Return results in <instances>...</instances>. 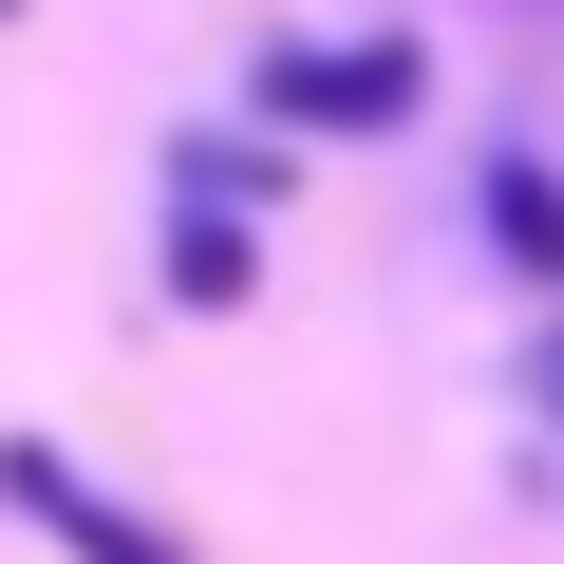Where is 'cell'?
Masks as SVG:
<instances>
[{"label":"cell","mask_w":564,"mask_h":564,"mask_svg":"<svg viewBox=\"0 0 564 564\" xmlns=\"http://www.w3.org/2000/svg\"><path fill=\"white\" fill-rule=\"evenodd\" d=\"M489 245H508L527 282H564V188H545V170H489Z\"/></svg>","instance_id":"277c9868"},{"label":"cell","mask_w":564,"mask_h":564,"mask_svg":"<svg viewBox=\"0 0 564 564\" xmlns=\"http://www.w3.org/2000/svg\"><path fill=\"white\" fill-rule=\"evenodd\" d=\"M545 414H564V339H545Z\"/></svg>","instance_id":"5b68a950"},{"label":"cell","mask_w":564,"mask_h":564,"mask_svg":"<svg viewBox=\"0 0 564 564\" xmlns=\"http://www.w3.org/2000/svg\"><path fill=\"white\" fill-rule=\"evenodd\" d=\"M245 207H170V302H245Z\"/></svg>","instance_id":"3957f363"},{"label":"cell","mask_w":564,"mask_h":564,"mask_svg":"<svg viewBox=\"0 0 564 564\" xmlns=\"http://www.w3.org/2000/svg\"><path fill=\"white\" fill-rule=\"evenodd\" d=\"M0 508H20V527H39L57 564H188V527H151L132 489H95V470H76L57 433H0Z\"/></svg>","instance_id":"6da1fadb"},{"label":"cell","mask_w":564,"mask_h":564,"mask_svg":"<svg viewBox=\"0 0 564 564\" xmlns=\"http://www.w3.org/2000/svg\"><path fill=\"white\" fill-rule=\"evenodd\" d=\"M0 20H20V0H0Z\"/></svg>","instance_id":"8992f818"},{"label":"cell","mask_w":564,"mask_h":564,"mask_svg":"<svg viewBox=\"0 0 564 564\" xmlns=\"http://www.w3.org/2000/svg\"><path fill=\"white\" fill-rule=\"evenodd\" d=\"M414 76H433L414 39H282V57H263V113H282V132H395Z\"/></svg>","instance_id":"7a4b0ae2"}]
</instances>
